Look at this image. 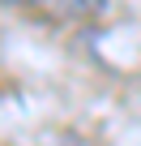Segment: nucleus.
Returning <instances> with one entry per match:
<instances>
[{"label": "nucleus", "instance_id": "nucleus-1", "mask_svg": "<svg viewBox=\"0 0 141 146\" xmlns=\"http://www.w3.org/2000/svg\"><path fill=\"white\" fill-rule=\"evenodd\" d=\"M0 5H13V0H0Z\"/></svg>", "mask_w": 141, "mask_h": 146}]
</instances>
